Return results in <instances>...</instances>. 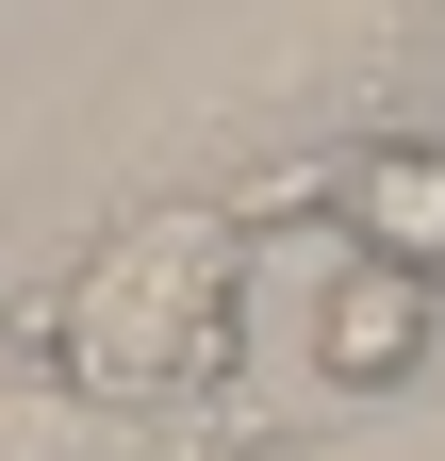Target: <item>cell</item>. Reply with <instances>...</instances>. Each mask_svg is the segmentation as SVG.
I'll return each mask as SVG.
<instances>
[{
    "label": "cell",
    "mask_w": 445,
    "mask_h": 461,
    "mask_svg": "<svg viewBox=\"0 0 445 461\" xmlns=\"http://www.w3.org/2000/svg\"><path fill=\"white\" fill-rule=\"evenodd\" d=\"M17 363H50L99 412H182V395L232 379V330H248V214L232 198H149L116 214L67 280H33L17 313Z\"/></svg>",
    "instance_id": "cell-1"
},
{
    "label": "cell",
    "mask_w": 445,
    "mask_h": 461,
    "mask_svg": "<svg viewBox=\"0 0 445 461\" xmlns=\"http://www.w3.org/2000/svg\"><path fill=\"white\" fill-rule=\"evenodd\" d=\"M0 461H198V429H165V412H99V395H67V412L0 395Z\"/></svg>",
    "instance_id": "cell-4"
},
{
    "label": "cell",
    "mask_w": 445,
    "mask_h": 461,
    "mask_svg": "<svg viewBox=\"0 0 445 461\" xmlns=\"http://www.w3.org/2000/svg\"><path fill=\"white\" fill-rule=\"evenodd\" d=\"M330 248L445 280V132H363L347 165H330Z\"/></svg>",
    "instance_id": "cell-3"
},
{
    "label": "cell",
    "mask_w": 445,
    "mask_h": 461,
    "mask_svg": "<svg viewBox=\"0 0 445 461\" xmlns=\"http://www.w3.org/2000/svg\"><path fill=\"white\" fill-rule=\"evenodd\" d=\"M429 313H445V280L330 248V264H313V379H330V395H396V379L429 363Z\"/></svg>",
    "instance_id": "cell-2"
}]
</instances>
